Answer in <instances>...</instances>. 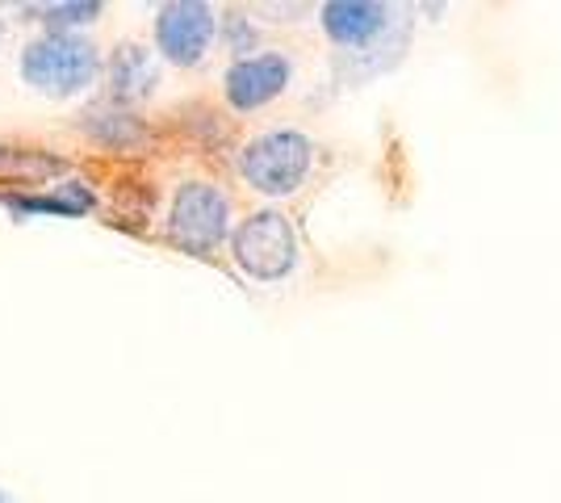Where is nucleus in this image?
Here are the masks:
<instances>
[{"instance_id":"nucleus-1","label":"nucleus","mask_w":561,"mask_h":503,"mask_svg":"<svg viewBox=\"0 0 561 503\" xmlns=\"http://www.w3.org/2000/svg\"><path fill=\"white\" fill-rule=\"evenodd\" d=\"M101 72V50L80 34H43L22 50V76L47 96L84 93Z\"/></svg>"},{"instance_id":"nucleus-3","label":"nucleus","mask_w":561,"mask_h":503,"mask_svg":"<svg viewBox=\"0 0 561 503\" xmlns=\"http://www.w3.org/2000/svg\"><path fill=\"white\" fill-rule=\"evenodd\" d=\"M234 261L243 264L256 282H280L298 261V240L289 218L277 210H260L234 231Z\"/></svg>"},{"instance_id":"nucleus-10","label":"nucleus","mask_w":561,"mask_h":503,"mask_svg":"<svg viewBox=\"0 0 561 503\" xmlns=\"http://www.w3.org/2000/svg\"><path fill=\"white\" fill-rule=\"evenodd\" d=\"M38 13H43V22L50 25V34H71L76 25L101 18V4H96V0H76V4H47V9H38Z\"/></svg>"},{"instance_id":"nucleus-5","label":"nucleus","mask_w":561,"mask_h":503,"mask_svg":"<svg viewBox=\"0 0 561 503\" xmlns=\"http://www.w3.org/2000/svg\"><path fill=\"white\" fill-rule=\"evenodd\" d=\"M214 34H218V18H214L210 4H197V0H176L164 4L160 18H156V43L160 55L176 68H193L206 59Z\"/></svg>"},{"instance_id":"nucleus-6","label":"nucleus","mask_w":561,"mask_h":503,"mask_svg":"<svg viewBox=\"0 0 561 503\" xmlns=\"http://www.w3.org/2000/svg\"><path fill=\"white\" fill-rule=\"evenodd\" d=\"M285 84H289V59L277 50L248 55V59L231 64V72H227V96L234 110H260L285 93Z\"/></svg>"},{"instance_id":"nucleus-9","label":"nucleus","mask_w":561,"mask_h":503,"mask_svg":"<svg viewBox=\"0 0 561 503\" xmlns=\"http://www.w3.org/2000/svg\"><path fill=\"white\" fill-rule=\"evenodd\" d=\"M9 206L18 210V215H38V210H50V215H84L89 206H93V193L80 190V185H71V190L55 193V197H9Z\"/></svg>"},{"instance_id":"nucleus-2","label":"nucleus","mask_w":561,"mask_h":503,"mask_svg":"<svg viewBox=\"0 0 561 503\" xmlns=\"http://www.w3.org/2000/svg\"><path fill=\"white\" fill-rule=\"evenodd\" d=\"M310 139L298 135V130H273V135H260L243 147L239 156V172L248 176V185L268 197H285L294 193L306 181L310 172Z\"/></svg>"},{"instance_id":"nucleus-4","label":"nucleus","mask_w":561,"mask_h":503,"mask_svg":"<svg viewBox=\"0 0 561 503\" xmlns=\"http://www.w3.org/2000/svg\"><path fill=\"white\" fill-rule=\"evenodd\" d=\"M231 231V202L227 193H218L214 185L188 181L181 185L176 202H172V218H168V236L188 248V252H210L214 243L227 240Z\"/></svg>"},{"instance_id":"nucleus-11","label":"nucleus","mask_w":561,"mask_h":503,"mask_svg":"<svg viewBox=\"0 0 561 503\" xmlns=\"http://www.w3.org/2000/svg\"><path fill=\"white\" fill-rule=\"evenodd\" d=\"M0 503H18V500H13V495H9V491H0Z\"/></svg>"},{"instance_id":"nucleus-7","label":"nucleus","mask_w":561,"mask_h":503,"mask_svg":"<svg viewBox=\"0 0 561 503\" xmlns=\"http://www.w3.org/2000/svg\"><path fill=\"white\" fill-rule=\"evenodd\" d=\"M323 30L340 47H365L386 30V9L365 0H335L323 4Z\"/></svg>"},{"instance_id":"nucleus-8","label":"nucleus","mask_w":561,"mask_h":503,"mask_svg":"<svg viewBox=\"0 0 561 503\" xmlns=\"http://www.w3.org/2000/svg\"><path fill=\"white\" fill-rule=\"evenodd\" d=\"M114 84L117 93L126 96H142L151 84H156V64L147 59L142 47H122L114 59Z\"/></svg>"}]
</instances>
